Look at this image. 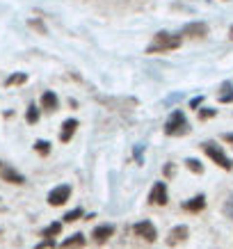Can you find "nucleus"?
Listing matches in <instances>:
<instances>
[{"label":"nucleus","mask_w":233,"mask_h":249,"mask_svg":"<svg viewBox=\"0 0 233 249\" xmlns=\"http://www.w3.org/2000/svg\"><path fill=\"white\" fill-rule=\"evenodd\" d=\"M222 211H224V215L229 219H233V195L226 199V204H224V208H222Z\"/></svg>","instance_id":"nucleus-22"},{"label":"nucleus","mask_w":233,"mask_h":249,"mask_svg":"<svg viewBox=\"0 0 233 249\" xmlns=\"http://www.w3.org/2000/svg\"><path fill=\"white\" fill-rule=\"evenodd\" d=\"M112 235H114V224H98V227L91 231V240L96 242V245H106Z\"/></svg>","instance_id":"nucleus-7"},{"label":"nucleus","mask_w":233,"mask_h":249,"mask_svg":"<svg viewBox=\"0 0 233 249\" xmlns=\"http://www.w3.org/2000/svg\"><path fill=\"white\" fill-rule=\"evenodd\" d=\"M165 133L169 137H176V135H185L188 133V121H185V114L180 110H174L172 117L167 119L165 124Z\"/></svg>","instance_id":"nucleus-3"},{"label":"nucleus","mask_w":233,"mask_h":249,"mask_svg":"<svg viewBox=\"0 0 233 249\" xmlns=\"http://www.w3.org/2000/svg\"><path fill=\"white\" fill-rule=\"evenodd\" d=\"M208 35V25L201 21L197 23H188L185 28H183V37H192V39H201Z\"/></svg>","instance_id":"nucleus-9"},{"label":"nucleus","mask_w":233,"mask_h":249,"mask_svg":"<svg viewBox=\"0 0 233 249\" xmlns=\"http://www.w3.org/2000/svg\"><path fill=\"white\" fill-rule=\"evenodd\" d=\"M85 245H87V238L83 233H73L71 238H67V240L62 242L60 247L62 249H83Z\"/></svg>","instance_id":"nucleus-12"},{"label":"nucleus","mask_w":233,"mask_h":249,"mask_svg":"<svg viewBox=\"0 0 233 249\" xmlns=\"http://www.w3.org/2000/svg\"><path fill=\"white\" fill-rule=\"evenodd\" d=\"M224 142L233 144V133H226V135H224Z\"/></svg>","instance_id":"nucleus-28"},{"label":"nucleus","mask_w":233,"mask_h":249,"mask_svg":"<svg viewBox=\"0 0 233 249\" xmlns=\"http://www.w3.org/2000/svg\"><path fill=\"white\" fill-rule=\"evenodd\" d=\"M167 201H169L167 183L165 181L153 183V188H151V192H149V204L151 206H167Z\"/></svg>","instance_id":"nucleus-5"},{"label":"nucleus","mask_w":233,"mask_h":249,"mask_svg":"<svg viewBox=\"0 0 233 249\" xmlns=\"http://www.w3.org/2000/svg\"><path fill=\"white\" fill-rule=\"evenodd\" d=\"M75 128H78V121H75V119H67V121H64V124H62V133H60L62 142H69V140L73 137Z\"/></svg>","instance_id":"nucleus-14"},{"label":"nucleus","mask_w":233,"mask_h":249,"mask_svg":"<svg viewBox=\"0 0 233 249\" xmlns=\"http://www.w3.org/2000/svg\"><path fill=\"white\" fill-rule=\"evenodd\" d=\"M30 25H32V28H37V30H41V32H46V30H44V25H41V23H39V21H32Z\"/></svg>","instance_id":"nucleus-27"},{"label":"nucleus","mask_w":233,"mask_h":249,"mask_svg":"<svg viewBox=\"0 0 233 249\" xmlns=\"http://www.w3.org/2000/svg\"><path fill=\"white\" fill-rule=\"evenodd\" d=\"M211 117H215V110H208V107H203V110H199V119H201V121L211 119Z\"/></svg>","instance_id":"nucleus-23"},{"label":"nucleus","mask_w":233,"mask_h":249,"mask_svg":"<svg viewBox=\"0 0 233 249\" xmlns=\"http://www.w3.org/2000/svg\"><path fill=\"white\" fill-rule=\"evenodd\" d=\"M185 167H188L192 174H203V165L199 162V160H195V158H188V160H185Z\"/></svg>","instance_id":"nucleus-19"},{"label":"nucleus","mask_w":233,"mask_h":249,"mask_svg":"<svg viewBox=\"0 0 233 249\" xmlns=\"http://www.w3.org/2000/svg\"><path fill=\"white\" fill-rule=\"evenodd\" d=\"M35 151H37L39 156H48V153H51V144L44 142V140H39V142H35Z\"/></svg>","instance_id":"nucleus-20"},{"label":"nucleus","mask_w":233,"mask_h":249,"mask_svg":"<svg viewBox=\"0 0 233 249\" xmlns=\"http://www.w3.org/2000/svg\"><path fill=\"white\" fill-rule=\"evenodd\" d=\"M229 35H231V39H233V25H231V30H229Z\"/></svg>","instance_id":"nucleus-29"},{"label":"nucleus","mask_w":233,"mask_h":249,"mask_svg":"<svg viewBox=\"0 0 233 249\" xmlns=\"http://www.w3.org/2000/svg\"><path fill=\"white\" fill-rule=\"evenodd\" d=\"M0 178L5 183H12V185H23L25 183V176L18 174L16 169H12V167H0Z\"/></svg>","instance_id":"nucleus-10"},{"label":"nucleus","mask_w":233,"mask_h":249,"mask_svg":"<svg viewBox=\"0 0 233 249\" xmlns=\"http://www.w3.org/2000/svg\"><path fill=\"white\" fill-rule=\"evenodd\" d=\"M0 167H2V165H0Z\"/></svg>","instance_id":"nucleus-30"},{"label":"nucleus","mask_w":233,"mask_h":249,"mask_svg":"<svg viewBox=\"0 0 233 249\" xmlns=\"http://www.w3.org/2000/svg\"><path fill=\"white\" fill-rule=\"evenodd\" d=\"M69 199H71V185L69 183H62V185L48 192V204L51 206H64Z\"/></svg>","instance_id":"nucleus-6"},{"label":"nucleus","mask_w":233,"mask_h":249,"mask_svg":"<svg viewBox=\"0 0 233 249\" xmlns=\"http://www.w3.org/2000/svg\"><path fill=\"white\" fill-rule=\"evenodd\" d=\"M203 208H206V196L203 195H197V196H192V199H188V201H183V211L192 213V215L201 213Z\"/></svg>","instance_id":"nucleus-11"},{"label":"nucleus","mask_w":233,"mask_h":249,"mask_svg":"<svg viewBox=\"0 0 233 249\" xmlns=\"http://www.w3.org/2000/svg\"><path fill=\"white\" fill-rule=\"evenodd\" d=\"M25 119H28V124H37L39 121V110L35 106L28 107V112H25Z\"/></svg>","instance_id":"nucleus-21"},{"label":"nucleus","mask_w":233,"mask_h":249,"mask_svg":"<svg viewBox=\"0 0 233 249\" xmlns=\"http://www.w3.org/2000/svg\"><path fill=\"white\" fill-rule=\"evenodd\" d=\"M201 149H203V153H206V156H208V158H211L217 167H222V169H226V172H231V169H233V160L226 156L224 149H222L219 144H215V142H203Z\"/></svg>","instance_id":"nucleus-2"},{"label":"nucleus","mask_w":233,"mask_h":249,"mask_svg":"<svg viewBox=\"0 0 233 249\" xmlns=\"http://www.w3.org/2000/svg\"><path fill=\"white\" fill-rule=\"evenodd\" d=\"M219 103H233V85L231 83H224V85H222Z\"/></svg>","instance_id":"nucleus-16"},{"label":"nucleus","mask_w":233,"mask_h":249,"mask_svg":"<svg viewBox=\"0 0 233 249\" xmlns=\"http://www.w3.org/2000/svg\"><path fill=\"white\" fill-rule=\"evenodd\" d=\"M201 101H203L201 96H199V98H192V103H190V106H192V107H199V106H201Z\"/></svg>","instance_id":"nucleus-26"},{"label":"nucleus","mask_w":233,"mask_h":249,"mask_svg":"<svg viewBox=\"0 0 233 249\" xmlns=\"http://www.w3.org/2000/svg\"><path fill=\"white\" fill-rule=\"evenodd\" d=\"M57 106H60V101H57V96H55L53 91H46L44 96H41V107H44V110L55 112V110H57Z\"/></svg>","instance_id":"nucleus-15"},{"label":"nucleus","mask_w":233,"mask_h":249,"mask_svg":"<svg viewBox=\"0 0 233 249\" xmlns=\"http://www.w3.org/2000/svg\"><path fill=\"white\" fill-rule=\"evenodd\" d=\"M133 233H135L137 238L146 240V242H156V240H158V229H156V224H153V222H149V219L137 222L135 227H133Z\"/></svg>","instance_id":"nucleus-4"},{"label":"nucleus","mask_w":233,"mask_h":249,"mask_svg":"<svg viewBox=\"0 0 233 249\" xmlns=\"http://www.w3.org/2000/svg\"><path fill=\"white\" fill-rule=\"evenodd\" d=\"M180 46V37H176V35H169V32H158L156 37H153V41L149 44V48H146V53H167V51H176Z\"/></svg>","instance_id":"nucleus-1"},{"label":"nucleus","mask_w":233,"mask_h":249,"mask_svg":"<svg viewBox=\"0 0 233 249\" xmlns=\"http://www.w3.org/2000/svg\"><path fill=\"white\" fill-rule=\"evenodd\" d=\"M165 176H167V178H169V176H174V165H172V162L165 167Z\"/></svg>","instance_id":"nucleus-25"},{"label":"nucleus","mask_w":233,"mask_h":249,"mask_svg":"<svg viewBox=\"0 0 233 249\" xmlns=\"http://www.w3.org/2000/svg\"><path fill=\"white\" fill-rule=\"evenodd\" d=\"M62 227H64L62 222H51L46 229H41V238H44V240H55V238L62 233Z\"/></svg>","instance_id":"nucleus-13"},{"label":"nucleus","mask_w":233,"mask_h":249,"mask_svg":"<svg viewBox=\"0 0 233 249\" xmlns=\"http://www.w3.org/2000/svg\"><path fill=\"white\" fill-rule=\"evenodd\" d=\"M23 83H28V76H25V73H14V76H9L7 80H5V85H7V87H14V85H23Z\"/></svg>","instance_id":"nucleus-18"},{"label":"nucleus","mask_w":233,"mask_h":249,"mask_svg":"<svg viewBox=\"0 0 233 249\" xmlns=\"http://www.w3.org/2000/svg\"><path fill=\"white\" fill-rule=\"evenodd\" d=\"M188 235H190V229L185 227V224H179V227H174L172 231H169V235H167V245H169V247H176V245L188 240Z\"/></svg>","instance_id":"nucleus-8"},{"label":"nucleus","mask_w":233,"mask_h":249,"mask_svg":"<svg viewBox=\"0 0 233 249\" xmlns=\"http://www.w3.org/2000/svg\"><path fill=\"white\" fill-rule=\"evenodd\" d=\"M83 215H85L83 208H73V211H69L67 215L62 217V224H64V222H67V224H71V222H78V219L83 217Z\"/></svg>","instance_id":"nucleus-17"},{"label":"nucleus","mask_w":233,"mask_h":249,"mask_svg":"<svg viewBox=\"0 0 233 249\" xmlns=\"http://www.w3.org/2000/svg\"><path fill=\"white\" fill-rule=\"evenodd\" d=\"M57 245H55V240H41L37 245V249H55Z\"/></svg>","instance_id":"nucleus-24"}]
</instances>
